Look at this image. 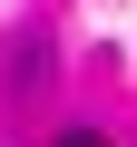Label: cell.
I'll return each instance as SVG.
<instances>
[{"label":"cell","instance_id":"6da1fadb","mask_svg":"<svg viewBox=\"0 0 137 147\" xmlns=\"http://www.w3.org/2000/svg\"><path fill=\"white\" fill-rule=\"evenodd\" d=\"M49 147H108V137H98V127H59Z\"/></svg>","mask_w":137,"mask_h":147}]
</instances>
